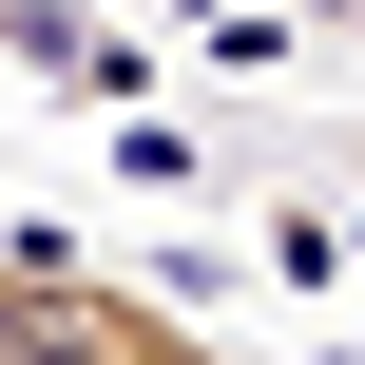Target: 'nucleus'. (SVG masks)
I'll return each instance as SVG.
<instances>
[{"mask_svg":"<svg viewBox=\"0 0 365 365\" xmlns=\"http://www.w3.org/2000/svg\"><path fill=\"white\" fill-rule=\"evenodd\" d=\"M0 365H231V346H212L192 308H154L135 269L19 231V250H0Z\"/></svg>","mask_w":365,"mask_h":365,"instance_id":"obj_1","label":"nucleus"},{"mask_svg":"<svg viewBox=\"0 0 365 365\" xmlns=\"http://www.w3.org/2000/svg\"><path fill=\"white\" fill-rule=\"evenodd\" d=\"M0 58H19L38 96H96V115H135V96H154V38H135V19H96V0H0Z\"/></svg>","mask_w":365,"mask_h":365,"instance_id":"obj_2","label":"nucleus"},{"mask_svg":"<svg viewBox=\"0 0 365 365\" xmlns=\"http://www.w3.org/2000/svg\"><path fill=\"white\" fill-rule=\"evenodd\" d=\"M289 19H327V38H365V0H289Z\"/></svg>","mask_w":365,"mask_h":365,"instance_id":"obj_3","label":"nucleus"}]
</instances>
